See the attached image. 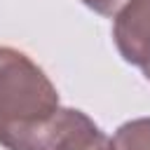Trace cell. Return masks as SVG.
Here are the masks:
<instances>
[{
    "mask_svg": "<svg viewBox=\"0 0 150 150\" xmlns=\"http://www.w3.org/2000/svg\"><path fill=\"white\" fill-rule=\"evenodd\" d=\"M59 105L47 73L26 52L0 45V143L45 122Z\"/></svg>",
    "mask_w": 150,
    "mask_h": 150,
    "instance_id": "1",
    "label": "cell"
},
{
    "mask_svg": "<svg viewBox=\"0 0 150 150\" xmlns=\"http://www.w3.org/2000/svg\"><path fill=\"white\" fill-rule=\"evenodd\" d=\"M103 131L77 108L59 105L45 122L5 138L7 150H89Z\"/></svg>",
    "mask_w": 150,
    "mask_h": 150,
    "instance_id": "2",
    "label": "cell"
},
{
    "mask_svg": "<svg viewBox=\"0 0 150 150\" xmlns=\"http://www.w3.org/2000/svg\"><path fill=\"white\" fill-rule=\"evenodd\" d=\"M80 2L101 16H115V12L124 5V0H80Z\"/></svg>",
    "mask_w": 150,
    "mask_h": 150,
    "instance_id": "5",
    "label": "cell"
},
{
    "mask_svg": "<svg viewBox=\"0 0 150 150\" xmlns=\"http://www.w3.org/2000/svg\"><path fill=\"white\" fill-rule=\"evenodd\" d=\"M112 40L120 56L150 82V0H124L115 12Z\"/></svg>",
    "mask_w": 150,
    "mask_h": 150,
    "instance_id": "3",
    "label": "cell"
},
{
    "mask_svg": "<svg viewBox=\"0 0 150 150\" xmlns=\"http://www.w3.org/2000/svg\"><path fill=\"white\" fill-rule=\"evenodd\" d=\"M89 150H115V148H112V138H108L105 134H101V136H98V141H96Z\"/></svg>",
    "mask_w": 150,
    "mask_h": 150,
    "instance_id": "6",
    "label": "cell"
},
{
    "mask_svg": "<svg viewBox=\"0 0 150 150\" xmlns=\"http://www.w3.org/2000/svg\"><path fill=\"white\" fill-rule=\"evenodd\" d=\"M115 150H150V117H136L117 127L112 136Z\"/></svg>",
    "mask_w": 150,
    "mask_h": 150,
    "instance_id": "4",
    "label": "cell"
}]
</instances>
